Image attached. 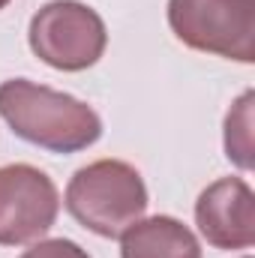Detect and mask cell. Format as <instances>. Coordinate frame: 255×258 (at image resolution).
<instances>
[{"instance_id":"1","label":"cell","mask_w":255,"mask_h":258,"mask_svg":"<svg viewBox=\"0 0 255 258\" xmlns=\"http://www.w3.org/2000/svg\"><path fill=\"white\" fill-rule=\"evenodd\" d=\"M0 117L18 138L51 153H78L102 135V120L87 102L27 78L0 84Z\"/></svg>"},{"instance_id":"2","label":"cell","mask_w":255,"mask_h":258,"mask_svg":"<svg viewBox=\"0 0 255 258\" xmlns=\"http://www.w3.org/2000/svg\"><path fill=\"white\" fill-rule=\"evenodd\" d=\"M66 210L99 237H120L147 210L141 174L120 159H99L75 171L66 186Z\"/></svg>"},{"instance_id":"3","label":"cell","mask_w":255,"mask_h":258,"mask_svg":"<svg viewBox=\"0 0 255 258\" xmlns=\"http://www.w3.org/2000/svg\"><path fill=\"white\" fill-rule=\"evenodd\" d=\"M168 24L195 51L252 63L255 0H168Z\"/></svg>"},{"instance_id":"4","label":"cell","mask_w":255,"mask_h":258,"mask_svg":"<svg viewBox=\"0 0 255 258\" xmlns=\"http://www.w3.org/2000/svg\"><path fill=\"white\" fill-rule=\"evenodd\" d=\"M30 48L42 63L81 72L93 66L108 42L105 21L78 0H54L42 6L30 21Z\"/></svg>"},{"instance_id":"5","label":"cell","mask_w":255,"mask_h":258,"mask_svg":"<svg viewBox=\"0 0 255 258\" xmlns=\"http://www.w3.org/2000/svg\"><path fill=\"white\" fill-rule=\"evenodd\" d=\"M60 210L57 186L33 165L15 162L0 168V243L21 246L42 237Z\"/></svg>"},{"instance_id":"6","label":"cell","mask_w":255,"mask_h":258,"mask_svg":"<svg viewBox=\"0 0 255 258\" xmlns=\"http://www.w3.org/2000/svg\"><path fill=\"white\" fill-rule=\"evenodd\" d=\"M195 222L216 249H249L255 243V198L246 180L222 177L198 195Z\"/></svg>"},{"instance_id":"7","label":"cell","mask_w":255,"mask_h":258,"mask_svg":"<svg viewBox=\"0 0 255 258\" xmlns=\"http://www.w3.org/2000/svg\"><path fill=\"white\" fill-rule=\"evenodd\" d=\"M120 258H201V246L180 219L150 216L120 234Z\"/></svg>"},{"instance_id":"8","label":"cell","mask_w":255,"mask_h":258,"mask_svg":"<svg viewBox=\"0 0 255 258\" xmlns=\"http://www.w3.org/2000/svg\"><path fill=\"white\" fill-rule=\"evenodd\" d=\"M225 156L252 168V93H243L225 117Z\"/></svg>"},{"instance_id":"9","label":"cell","mask_w":255,"mask_h":258,"mask_svg":"<svg viewBox=\"0 0 255 258\" xmlns=\"http://www.w3.org/2000/svg\"><path fill=\"white\" fill-rule=\"evenodd\" d=\"M18 258H90V255H87V249H81L75 240L54 237V240H42V243H33L27 252H21Z\"/></svg>"},{"instance_id":"10","label":"cell","mask_w":255,"mask_h":258,"mask_svg":"<svg viewBox=\"0 0 255 258\" xmlns=\"http://www.w3.org/2000/svg\"><path fill=\"white\" fill-rule=\"evenodd\" d=\"M6 3H9V0H0V9H3V6H6Z\"/></svg>"}]
</instances>
